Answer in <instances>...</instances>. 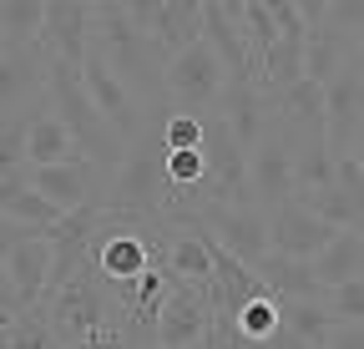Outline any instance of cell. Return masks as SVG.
<instances>
[{
  "instance_id": "1",
  "label": "cell",
  "mask_w": 364,
  "mask_h": 349,
  "mask_svg": "<svg viewBox=\"0 0 364 349\" xmlns=\"http://www.w3.org/2000/svg\"><path fill=\"white\" fill-rule=\"evenodd\" d=\"M46 97H51V112L66 122L76 152H81L91 167H102L107 178H112V172L122 167V157H127V142L107 127V117L97 112V102L86 97L81 71L66 66V61H51V71H46Z\"/></svg>"
},
{
  "instance_id": "2",
  "label": "cell",
  "mask_w": 364,
  "mask_h": 349,
  "mask_svg": "<svg viewBox=\"0 0 364 349\" xmlns=\"http://www.w3.org/2000/svg\"><path fill=\"white\" fill-rule=\"evenodd\" d=\"M167 122V117H162ZM162 122H152L142 142H132L122 167L107 178V208L112 213H136V218H162L167 208V172H162Z\"/></svg>"
},
{
  "instance_id": "3",
  "label": "cell",
  "mask_w": 364,
  "mask_h": 349,
  "mask_svg": "<svg viewBox=\"0 0 364 349\" xmlns=\"http://www.w3.org/2000/svg\"><path fill=\"white\" fill-rule=\"evenodd\" d=\"M41 314H46V324H51L56 344L71 349L86 334H97V329L112 324V294L97 279V269H81V274H71L66 284H56L41 299Z\"/></svg>"
},
{
  "instance_id": "4",
  "label": "cell",
  "mask_w": 364,
  "mask_h": 349,
  "mask_svg": "<svg viewBox=\"0 0 364 349\" xmlns=\"http://www.w3.org/2000/svg\"><path fill=\"white\" fill-rule=\"evenodd\" d=\"M172 228H203L218 248H228V253H233L238 264H248V269H258L263 258L273 253V243H268V213H263V208L203 203L193 218H182V223H172Z\"/></svg>"
},
{
  "instance_id": "5",
  "label": "cell",
  "mask_w": 364,
  "mask_h": 349,
  "mask_svg": "<svg viewBox=\"0 0 364 349\" xmlns=\"http://www.w3.org/2000/svg\"><path fill=\"white\" fill-rule=\"evenodd\" d=\"M203 157H208V203L228 208H258L253 178H248V152L228 132L223 117H203Z\"/></svg>"
},
{
  "instance_id": "6",
  "label": "cell",
  "mask_w": 364,
  "mask_h": 349,
  "mask_svg": "<svg viewBox=\"0 0 364 349\" xmlns=\"http://www.w3.org/2000/svg\"><path fill=\"white\" fill-rule=\"evenodd\" d=\"M81 81H86V97L97 102V112L107 117V127H112V132H117L127 147L142 142V132H147L152 122H162V117H152V112L117 81V71L107 66V56H102L97 46H91V56H86V66H81Z\"/></svg>"
},
{
  "instance_id": "7",
  "label": "cell",
  "mask_w": 364,
  "mask_h": 349,
  "mask_svg": "<svg viewBox=\"0 0 364 349\" xmlns=\"http://www.w3.org/2000/svg\"><path fill=\"white\" fill-rule=\"evenodd\" d=\"M223 92H228V71L208 41H198V46L167 61V97L188 117H203V107H218Z\"/></svg>"
},
{
  "instance_id": "8",
  "label": "cell",
  "mask_w": 364,
  "mask_h": 349,
  "mask_svg": "<svg viewBox=\"0 0 364 349\" xmlns=\"http://www.w3.org/2000/svg\"><path fill=\"white\" fill-rule=\"evenodd\" d=\"M248 178H253V203L263 213H273L279 203L294 198V132H289V127L273 122L263 132V142L248 152Z\"/></svg>"
},
{
  "instance_id": "9",
  "label": "cell",
  "mask_w": 364,
  "mask_h": 349,
  "mask_svg": "<svg viewBox=\"0 0 364 349\" xmlns=\"http://www.w3.org/2000/svg\"><path fill=\"white\" fill-rule=\"evenodd\" d=\"M36 46L51 56V61H66V66H86L91 46H97V6H81V0H51L46 6V31Z\"/></svg>"
},
{
  "instance_id": "10",
  "label": "cell",
  "mask_w": 364,
  "mask_h": 349,
  "mask_svg": "<svg viewBox=\"0 0 364 349\" xmlns=\"http://www.w3.org/2000/svg\"><path fill=\"white\" fill-rule=\"evenodd\" d=\"M203 41L218 51L228 81H253L258 86V61L243 41V0H208L203 6Z\"/></svg>"
},
{
  "instance_id": "11",
  "label": "cell",
  "mask_w": 364,
  "mask_h": 349,
  "mask_svg": "<svg viewBox=\"0 0 364 349\" xmlns=\"http://www.w3.org/2000/svg\"><path fill=\"white\" fill-rule=\"evenodd\" d=\"M334 233H344V228H329L324 218L309 213L299 198H289V203H279L268 213V243H273V253L299 258V264H314V258L334 243Z\"/></svg>"
},
{
  "instance_id": "12",
  "label": "cell",
  "mask_w": 364,
  "mask_h": 349,
  "mask_svg": "<svg viewBox=\"0 0 364 349\" xmlns=\"http://www.w3.org/2000/svg\"><path fill=\"white\" fill-rule=\"evenodd\" d=\"M359 127H364V71L349 61V66L324 86V137H329L334 162H339V157H354Z\"/></svg>"
},
{
  "instance_id": "13",
  "label": "cell",
  "mask_w": 364,
  "mask_h": 349,
  "mask_svg": "<svg viewBox=\"0 0 364 349\" xmlns=\"http://www.w3.org/2000/svg\"><path fill=\"white\" fill-rule=\"evenodd\" d=\"M208 324H213V309L203 304L198 284L172 274V294H167L162 314H157V339L152 344L157 349H198L203 334H208Z\"/></svg>"
},
{
  "instance_id": "14",
  "label": "cell",
  "mask_w": 364,
  "mask_h": 349,
  "mask_svg": "<svg viewBox=\"0 0 364 349\" xmlns=\"http://www.w3.org/2000/svg\"><path fill=\"white\" fill-rule=\"evenodd\" d=\"M31 188L46 203H56L61 213H76L86 203H107V172L91 167L86 157H76L61 167H31Z\"/></svg>"
},
{
  "instance_id": "15",
  "label": "cell",
  "mask_w": 364,
  "mask_h": 349,
  "mask_svg": "<svg viewBox=\"0 0 364 349\" xmlns=\"http://www.w3.org/2000/svg\"><path fill=\"white\" fill-rule=\"evenodd\" d=\"M46 71H51V56H46L41 46L0 56V117L26 112L31 102H41L46 97Z\"/></svg>"
},
{
  "instance_id": "16",
  "label": "cell",
  "mask_w": 364,
  "mask_h": 349,
  "mask_svg": "<svg viewBox=\"0 0 364 349\" xmlns=\"http://www.w3.org/2000/svg\"><path fill=\"white\" fill-rule=\"evenodd\" d=\"M147 36L152 46L172 61L188 46L203 41V6L198 0H152V21H147Z\"/></svg>"
},
{
  "instance_id": "17",
  "label": "cell",
  "mask_w": 364,
  "mask_h": 349,
  "mask_svg": "<svg viewBox=\"0 0 364 349\" xmlns=\"http://www.w3.org/2000/svg\"><path fill=\"white\" fill-rule=\"evenodd\" d=\"M6 269H11V279L21 289V304H26V309H41L46 289H51V274H56V243L46 238V233L16 243L6 253Z\"/></svg>"
},
{
  "instance_id": "18",
  "label": "cell",
  "mask_w": 364,
  "mask_h": 349,
  "mask_svg": "<svg viewBox=\"0 0 364 349\" xmlns=\"http://www.w3.org/2000/svg\"><path fill=\"white\" fill-rule=\"evenodd\" d=\"M218 117L228 122V132L238 137L243 152H253L268 132V97H263V86L253 81H228V92L218 102Z\"/></svg>"
},
{
  "instance_id": "19",
  "label": "cell",
  "mask_w": 364,
  "mask_h": 349,
  "mask_svg": "<svg viewBox=\"0 0 364 349\" xmlns=\"http://www.w3.org/2000/svg\"><path fill=\"white\" fill-rule=\"evenodd\" d=\"M76 142L66 132V122L51 112V97H41L36 112H31V132H26V167H61V162H76Z\"/></svg>"
},
{
  "instance_id": "20",
  "label": "cell",
  "mask_w": 364,
  "mask_h": 349,
  "mask_svg": "<svg viewBox=\"0 0 364 349\" xmlns=\"http://www.w3.org/2000/svg\"><path fill=\"white\" fill-rule=\"evenodd\" d=\"M263 279V289L279 299V304H299V299H324V289H318L314 279V264H299V258H284V253H268L263 264L253 269Z\"/></svg>"
},
{
  "instance_id": "21",
  "label": "cell",
  "mask_w": 364,
  "mask_h": 349,
  "mask_svg": "<svg viewBox=\"0 0 364 349\" xmlns=\"http://www.w3.org/2000/svg\"><path fill=\"white\" fill-rule=\"evenodd\" d=\"M344 66H349V36H339L329 26V16L314 21L309 26V41H304V76L318 81V86H329Z\"/></svg>"
},
{
  "instance_id": "22",
  "label": "cell",
  "mask_w": 364,
  "mask_h": 349,
  "mask_svg": "<svg viewBox=\"0 0 364 349\" xmlns=\"http://www.w3.org/2000/svg\"><path fill=\"white\" fill-rule=\"evenodd\" d=\"M268 117L289 127V132H309V127H324V86L318 81H294L289 92L268 97Z\"/></svg>"
},
{
  "instance_id": "23",
  "label": "cell",
  "mask_w": 364,
  "mask_h": 349,
  "mask_svg": "<svg viewBox=\"0 0 364 349\" xmlns=\"http://www.w3.org/2000/svg\"><path fill=\"white\" fill-rule=\"evenodd\" d=\"M314 279H318V289H344V284H354V279H364V233H334V243L314 258Z\"/></svg>"
},
{
  "instance_id": "24",
  "label": "cell",
  "mask_w": 364,
  "mask_h": 349,
  "mask_svg": "<svg viewBox=\"0 0 364 349\" xmlns=\"http://www.w3.org/2000/svg\"><path fill=\"white\" fill-rule=\"evenodd\" d=\"M167 269L188 284H213V253H208V233L203 228H172V253Z\"/></svg>"
},
{
  "instance_id": "25",
  "label": "cell",
  "mask_w": 364,
  "mask_h": 349,
  "mask_svg": "<svg viewBox=\"0 0 364 349\" xmlns=\"http://www.w3.org/2000/svg\"><path fill=\"white\" fill-rule=\"evenodd\" d=\"M41 31H46V6L41 0H11V6H0V46L6 51L36 46Z\"/></svg>"
},
{
  "instance_id": "26",
  "label": "cell",
  "mask_w": 364,
  "mask_h": 349,
  "mask_svg": "<svg viewBox=\"0 0 364 349\" xmlns=\"http://www.w3.org/2000/svg\"><path fill=\"white\" fill-rule=\"evenodd\" d=\"M284 329H294L309 349H329L339 324H334V314L318 299H299V304H284Z\"/></svg>"
},
{
  "instance_id": "27",
  "label": "cell",
  "mask_w": 364,
  "mask_h": 349,
  "mask_svg": "<svg viewBox=\"0 0 364 349\" xmlns=\"http://www.w3.org/2000/svg\"><path fill=\"white\" fill-rule=\"evenodd\" d=\"M243 41H248V51L258 61V76H263V56L279 46V21H273L268 0H243Z\"/></svg>"
},
{
  "instance_id": "28",
  "label": "cell",
  "mask_w": 364,
  "mask_h": 349,
  "mask_svg": "<svg viewBox=\"0 0 364 349\" xmlns=\"http://www.w3.org/2000/svg\"><path fill=\"white\" fill-rule=\"evenodd\" d=\"M238 329H243V334H248V339L263 349L273 334L284 329V304L273 299V294H258V299H248L243 309H238Z\"/></svg>"
},
{
  "instance_id": "29",
  "label": "cell",
  "mask_w": 364,
  "mask_h": 349,
  "mask_svg": "<svg viewBox=\"0 0 364 349\" xmlns=\"http://www.w3.org/2000/svg\"><path fill=\"white\" fill-rule=\"evenodd\" d=\"M0 349H61V344H56V334H51V324H46L41 309H26L6 334H0Z\"/></svg>"
},
{
  "instance_id": "30",
  "label": "cell",
  "mask_w": 364,
  "mask_h": 349,
  "mask_svg": "<svg viewBox=\"0 0 364 349\" xmlns=\"http://www.w3.org/2000/svg\"><path fill=\"white\" fill-rule=\"evenodd\" d=\"M36 112V107H31ZM31 112L0 117V178H11L16 167H26V132H31Z\"/></svg>"
},
{
  "instance_id": "31",
  "label": "cell",
  "mask_w": 364,
  "mask_h": 349,
  "mask_svg": "<svg viewBox=\"0 0 364 349\" xmlns=\"http://www.w3.org/2000/svg\"><path fill=\"white\" fill-rule=\"evenodd\" d=\"M162 147H167V152H198V147H203V117L172 112V117L162 122Z\"/></svg>"
},
{
  "instance_id": "32",
  "label": "cell",
  "mask_w": 364,
  "mask_h": 349,
  "mask_svg": "<svg viewBox=\"0 0 364 349\" xmlns=\"http://www.w3.org/2000/svg\"><path fill=\"white\" fill-rule=\"evenodd\" d=\"M318 304L334 314V324H364V279H354L344 289H329Z\"/></svg>"
},
{
  "instance_id": "33",
  "label": "cell",
  "mask_w": 364,
  "mask_h": 349,
  "mask_svg": "<svg viewBox=\"0 0 364 349\" xmlns=\"http://www.w3.org/2000/svg\"><path fill=\"white\" fill-rule=\"evenodd\" d=\"M198 349H258L243 329H238V319L233 314H213V324H208V334H203V344Z\"/></svg>"
},
{
  "instance_id": "34",
  "label": "cell",
  "mask_w": 364,
  "mask_h": 349,
  "mask_svg": "<svg viewBox=\"0 0 364 349\" xmlns=\"http://www.w3.org/2000/svg\"><path fill=\"white\" fill-rule=\"evenodd\" d=\"M329 26L354 41L364 31V0H329Z\"/></svg>"
},
{
  "instance_id": "35",
  "label": "cell",
  "mask_w": 364,
  "mask_h": 349,
  "mask_svg": "<svg viewBox=\"0 0 364 349\" xmlns=\"http://www.w3.org/2000/svg\"><path fill=\"white\" fill-rule=\"evenodd\" d=\"M0 314H6V319H21V314H26L21 289H16V279H11V269H6V264H0Z\"/></svg>"
},
{
  "instance_id": "36",
  "label": "cell",
  "mask_w": 364,
  "mask_h": 349,
  "mask_svg": "<svg viewBox=\"0 0 364 349\" xmlns=\"http://www.w3.org/2000/svg\"><path fill=\"white\" fill-rule=\"evenodd\" d=\"M329 349H364V324H339Z\"/></svg>"
},
{
  "instance_id": "37",
  "label": "cell",
  "mask_w": 364,
  "mask_h": 349,
  "mask_svg": "<svg viewBox=\"0 0 364 349\" xmlns=\"http://www.w3.org/2000/svg\"><path fill=\"white\" fill-rule=\"evenodd\" d=\"M263 349H309V344H304V339H299L294 329H279V334H273V339H268Z\"/></svg>"
},
{
  "instance_id": "38",
  "label": "cell",
  "mask_w": 364,
  "mask_h": 349,
  "mask_svg": "<svg viewBox=\"0 0 364 349\" xmlns=\"http://www.w3.org/2000/svg\"><path fill=\"white\" fill-rule=\"evenodd\" d=\"M0 218H6V208H0Z\"/></svg>"
},
{
  "instance_id": "39",
  "label": "cell",
  "mask_w": 364,
  "mask_h": 349,
  "mask_svg": "<svg viewBox=\"0 0 364 349\" xmlns=\"http://www.w3.org/2000/svg\"><path fill=\"white\" fill-rule=\"evenodd\" d=\"M147 349H157V344H147Z\"/></svg>"
}]
</instances>
